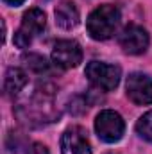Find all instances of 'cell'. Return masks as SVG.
<instances>
[{"label":"cell","instance_id":"1","mask_svg":"<svg viewBox=\"0 0 152 154\" xmlns=\"http://www.w3.org/2000/svg\"><path fill=\"white\" fill-rule=\"evenodd\" d=\"M118 25H120V11L118 7H114L111 4L97 7L88 16V22H86L90 36L99 41L109 39L116 32Z\"/></svg>","mask_w":152,"mask_h":154},{"label":"cell","instance_id":"2","mask_svg":"<svg viewBox=\"0 0 152 154\" xmlns=\"http://www.w3.org/2000/svg\"><path fill=\"white\" fill-rule=\"evenodd\" d=\"M86 77L99 90L111 91L120 82L122 70L116 65H108V63H102V61H91L86 66Z\"/></svg>","mask_w":152,"mask_h":154},{"label":"cell","instance_id":"3","mask_svg":"<svg viewBox=\"0 0 152 154\" xmlns=\"http://www.w3.org/2000/svg\"><path fill=\"white\" fill-rule=\"evenodd\" d=\"M95 131L102 142L114 143L123 136V131H125L123 118L113 109H104L95 118Z\"/></svg>","mask_w":152,"mask_h":154},{"label":"cell","instance_id":"4","mask_svg":"<svg viewBox=\"0 0 152 154\" xmlns=\"http://www.w3.org/2000/svg\"><path fill=\"white\" fill-rule=\"evenodd\" d=\"M82 61V50L81 45L72 39H61L52 48V63L59 68H75Z\"/></svg>","mask_w":152,"mask_h":154},{"label":"cell","instance_id":"5","mask_svg":"<svg viewBox=\"0 0 152 154\" xmlns=\"http://www.w3.org/2000/svg\"><path fill=\"white\" fill-rule=\"evenodd\" d=\"M118 41H120V47L123 48V52L132 54V56L143 54V52L149 48V43H150L149 32H147L143 27L136 25V23L127 25V27L122 31Z\"/></svg>","mask_w":152,"mask_h":154},{"label":"cell","instance_id":"6","mask_svg":"<svg viewBox=\"0 0 152 154\" xmlns=\"http://www.w3.org/2000/svg\"><path fill=\"white\" fill-rule=\"evenodd\" d=\"M125 90H127V97L134 104H140V106L152 104V79L149 75L140 72L131 74L127 79Z\"/></svg>","mask_w":152,"mask_h":154},{"label":"cell","instance_id":"7","mask_svg":"<svg viewBox=\"0 0 152 154\" xmlns=\"http://www.w3.org/2000/svg\"><path fill=\"white\" fill-rule=\"evenodd\" d=\"M61 152L63 154H91V147L86 136V131L79 125H74L63 133L61 138Z\"/></svg>","mask_w":152,"mask_h":154},{"label":"cell","instance_id":"8","mask_svg":"<svg viewBox=\"0 0 152 154\" xmlns=\"http://www.w3.org/2000/svg\"><path fill=\"white\" fill-rule=\"evenodd\" d=\"M54 16H56V23L61 29H66V31L74 29L79 23V11H77L75 4L68 2V0H63L61 4H57V7L54 11Z\"/></svg>","mask_w":152,"mask_h":154},{"label":"cell","instance_id":"9","mask_svg":"<svg viewBox=\"0 0 152 154\" xmlns=\"http://www.w3.org/2000/svg\"><path fill=\"white\" fill-rule=\"evenodd\" d=\"M47 25V16L41 9H29L27 13H23V18H22V27L20 31H23L25 34H29L31 38L32 36H38L43 32Z\"/></svg>","mask_w":152,"mask_h":154},{"label":"cell","instance_id":"10","mask_svg":"<svg viewBox=\"0 0 152 154\" xmlns=\"http://www.w3.org/2000/svg\"><path fill=\"white\" fill-rule=\"evenodd\" d=\"M27 84V74L22 68H9L5 72V79H4V90L7 95H16L23 90V86Z\"/></svg>","mask_w":152,"mask_h":154},{"label":"cell","instance_id":"11","mask_svg":"<svg viewBox=\"0 0 152 154\" xmlns=\"http://www.w3.org/2000/svg\"><path fill=\"white\" fill-rule=\"evenodd\" d=\"M136 131H138V134L143 140H147V142L152 143V111L145 113L143 116H140V120L136 122Z\"/></svg>","mask_w":152,"mask_h":154},{"label":"cell","instance_id":"12","mask_svg":"<svg viewBox=\"0 0 152 154\" xmlns=\"http://www.w3.org/2000/svg\"><path fill=\"white\" fill-rule=\"evenodd\" d=\"M23 61H25V65L29 66V70H32V72H36V74H41V72H45V70L48 68L45 57L39 56V54H25V56H23Z\"/></svg>","mask_w":152,"mask_h":154},{"label":"cell","instance_id":"13","mask_svg":"<svg viewBox=\"0 0 152 154\" xmlns=\"http://www.w3.org/2000/svg\"><path fill=\"white\" fill-rule=\"evenodd\" d=\"M31 41H32V38L29 36V34H25L23 31H16V34H14V45L18 47V48H27L29 45H31Z\"/></svg>","mask_w":152,"mask_h":154},{"label":"cell","instance_id":"14","mask_svg":"<svg viewBox=\"0 0 152 154\" xmlns=\"http://www.w3.org/2000/svg\"><path fill=\"white\" fill-rule=\"evenodd\" d=\"M25 154H50V152H48V149H47L43 143L34 142V143H31V145L27 147V152Z\"/></svg>","mask_w":152,"mask_h":154},{"label":"cell","instance_id":"15","mask_svg":"<svg viewBox=\"0 0 152 154\" xmlns=\"http://www.w3.org/2000/svg\"><path fill=\"white\" fill-rule=\"evenodd\" d=\"M4 2H7L9 5H20V4H23L25 0H4Z\"/></svg>","mask_w":152,"mask_h":154}]
</instances>
